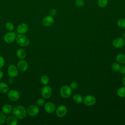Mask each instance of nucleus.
I'll return each instance as SVG.
<instances>
[{
  "label": "nucleus",
  "instance_id": "dca6fc26",
  "mask_svg": "<svg viewBox=\"0 0 125 125\" xmlns=\"http://www.w3.org/2000/svg\"><path fill=\"white\" fill-rule=\"evenodd\" d=\"M6 124L8 125H17L18 123L17 118L14 116H11L6 119Z\"/></svg>",
  "mask_w": 125,
  "mask_h": 125
},
{
  "label": "nucleus",
  "instance_id": "4c0bfd02",
  "mask_svg": "<svg viewBox=\"0 0 125 125\" xmlns=\"http://www.w3.org/2000/svg\"><path fill=\"white\" fill-rule=\"evenodd\" d=\"M122 38L125 40V32H124L123 34H122Z\"/></svg>",
  "mask_w": 125,
  "mask_h": 125
},
{
  "label": "nucleus",
  "instance_id": "4be33fe9",
  "mask_svg": "<svg viewBox=\"0 0 125 125\" xmlns=\"http://www.w3.org/2000/svg\"><path fill=\"white\" fill-rule=\"evenodd\" d=\"M118 96L121 98L125 97V86H123L119 88L117 92Z\"/></svg>",
  "mask_w": 125,
  "mask_h": 125
},
{
  "label": "nucleus",
  "instance_id": "c85d7f7f",
  "mask_svg": "<svg viewBox=\"0 0 125 125\" xmlns=\"http://www.w3.org/2000/svg\"><path fill=\"white\" fill-rule=\"evenodd\" d=\"M84 2L83 0H76L75 5L78 7H82L84 5Z\"/></svg>",
  "mask_w": 125,
  "mask_h": 125
},
{
  "label": "nucleus",
  "instance_id": "2f4dec72",
  "mask_svg": "<svg viewBox=\"0 0 125 125\" xmlns=\"http://www.w3.org/2000/svg\"><path fill=\"white\" fill-rule=\"evenodd\" d=\"M119 72L121 74H125V65H123L120 66Z\"/></svg>",
  "mask_w": 125,
  "mask_h": 125
},
{
  "label": "nucleus",
  "instance_id": "6e6552de",
  "mask_svg": "<svg viewBox=\"0 0 125 125\" xmlns=\"http://www.w3.org/2000/svg\"><path fill=\"white\" fill-rule=\"evenodd\" d=\"M125 43V40L123 38L118 37L113 41L112 44L116 48H121L124 46Z\"/></svg>",
  "mask_w": 125,
  "mask_h": 125
},
{
  "label": "nucleus",
  "instance_id": "ddd939ff",
  "mask_svg": "<svg viewBox=\"0 0 125 125\" xmlns=\"http://www.w3.org/2000/svg\"><path fill=\"white\" fill-rule=\"evenodd\" d=\"M54 22V19L53 16L49 15L45 17L42 20V24L44 26H50Z\"/></svg>",
  "mask_w": 125,
  "mask_h": 125
},
{
  "label": "nucleus",
  "instance_id": "6ab92c4d",
  "mask_svg": "<svg viewBox=\"0 0 125 125\" xmlns=\"http://www.w3.org/2000/svg\"><path fill=\"white\" fill-rule=\"evenodd\" d=\"M16 55L18 58L20 59H23L26 56V53L25 51L23 49H19L16 52Z\"/></svg>",
  "mask_w": 125,
  "mask_h": 125
},
{
  "label": "nucleus",
  "instance_id": "393cba45",
  "mask_svg": "<svg viewBox=\"0 0 125 125\" xmlns=\"http://www.w3.org/2000/svg\"><path fill=\"white\" fill-rule=\"evenodd\" d=\"M117 25L118 26L122 28H125V19L121 18L118 20L117 21Z\"/></svg>",
  "mask_w": 125,
  "mask_h": 125
},
{
  "label": "nucleus",
  "instance_id": "a878e982",
  "mask_svg": "<svg viewBox=\"0 0 125 125\" xmlns=\"http://www.w3.org/2000/svg\"><path fill=\"white\" fill-rule=\"evenodd\" d=\"M41 82L44 85L47 84L49 82V78L46 75H43L41 78Z\"/></svg>",
  "mask_w": 125,
  "mask_h": 125
},
{
  "label": "nucleus",
  "instance_id": "f03ea898",
  "mask_svg": "<svg viewBox=\"0 0 125 125\" xmlns=\"http://www.w3.org/2000/svg\"><path fill=\"white\" fill-rule=\"evenodd\" d=\"M17 43L21 46H27L29 44V40L27 37L23 34H19L16 37Z\"/></svg>",
  "mask_w": 125,
  "mask_h": 125
},
{
  "label": "nucleus",
  "instance_id": "72a5a7b5",
  "mask_svg": "<svg viewBox=\"0 0 125 125\" xmlns=\"http://www.w3.org/2000/svg\"><path fill=\"white\" fill-rule=\"evenodd\" d=\"M56 13H57L56 10L55 9H54V8H52V9H50V10L49 11L50 15H51L52 16H55L56 14Z\"/></svg>",
  "mask_w": 125,
  "mask_h": 125
},
{
  "label": "nucleus",
  "instance_id": "5701e85b",
  "mask_svg": "<svg viewBox=\"0 0 125 125\" xmlns=\"http://www.w3.org/2000/svg\"><path fill=\"white\" fill-rule=\"evenodd\" d=\"M97 3L99 7L104 8L107 5L108 0H98Z\"/></svg>",
  "mask_w": 125,
  "mask_h": 125
},
{
  "label": "nucleus",
  "instance_id": "2eb2a0df",
  "mask_svg": "<svg viewBox=\"0 0 125 125\" xmlns=\"http://www.w3.org/2000/svg\"><path fill=\"white\" fill-rule=\"evenodd\" d=\"M28 30V26L25 23H21L17 27V32L21 34H24L26 33Z\"/></svg>",
  "mask_w": 125,
  "mask_h": 125
},
{
  "label": "nucleus",
  "instance_id": "473e14b6",
  "mask_svg": "<svg viewBox=\"0 0 125 125\" xmlns=\"http://www.w3.org/2000/svg\"><path fill=\"white\" fill-rule=\"evenodd\" d=\"M4 64V58L0 56V68H2Z\"/></svg>",
  "mask_w": 125,
  "mask_h": 125
},
{
  "label": "nucleus",
  "instance_id": "423d86ee",
  "mask_svg": "<svg viewBox=\"0 0 125 125\" xmlns=\"http://www.w3.org/2000/svg\"><path fill=\"white\" fill-rule=\"evenodd\" d=\"M67 107L64 105H60L56 109V114L59 117H63L67 113Z\"/></svg>",
  "mask_w": 125,
  "mask_h": 125
},
{
  "label": "nucleus",
  "instance_id": "cd10ccee",
  "mask_svg": "<svg viewBox=\"0 0 125 125\" xmlns=\"http://www.w3.org/2000/svg\"><path fill=\"white\" fill-rule=\"evenodd\" d=\"M6 121V116L3 112H0V125H2Z\"/></svg>",
  "mask_w": 125,
  "mask_h": 125
},
{
  "label": "nucleus",
  "instance_id": "c9c22d12",
  "mask_svg": "<svg viewBox=\"0 0 125 125\" xmlns=\"http://www.w3.org/2000/svg\"><path fill=\"white\" fill-rule=\"evenodd\" d=\"M122 83L125 86V76L122 79Z\"/></svg>",
  "mask_w": 125,
  "mask_h": 125
},
{
  "label": "nucleus",
  "instance_id": "1a4fd4ad",
  "mask_svg": "<svg viewBox=\"0 0 125 125\" xmlns=\"http://www.w3.org/2000/svg\"><path fill=\"white\" fill-rule=\"evenodd\" d=\"M7 72L10 77L14 78L18 74V70L17 67L14 64L10 65L7 69Z\"/></svg>",
  "mask_w": 125,
  "mask_h": 125
},
{
  "label": "nucleus",
  "instance_id": "39448f33",
  "mask_svg": "<svg viewBox=\"0 0 125 125\" xmlns=\"http://www.w3.org/2000/svg\"><path fill=\"white\" fill-rule=\"evenodd\" d=\"M52 90L50 86L48 85L44 86L42 89L41 91L42 96L43 98L45 99H48L52 95Z\"/></svg>",
  "mask_w": 125,
  "mask_h": 125
},
{
  "label": "nucleus",
  "instance_id": "4468645a",
  "mask_svg": "<svg viewBox=\"0 0 125 125\" xmlns=\"http://www.w3.org/2000/svg\"><path fill=\"white\" fill-rule=\"evenodd\" d=\"M17 66L18 69L22 72L26 71L28 67V64L27 62L23 59L19 61V62H18Z\"/></svg>",
  "mask_w": 125,
  "mask_h": 125
},
{
  "label": "nucleus",
  "instance_id": "a211bd4d",
  "mask_svg": "<svg viewBox=\"0 0 125 125\" xmlns=\"http://www.w3.org/2000/svg\"><path fill=\"white\" fill-rule=\"evenodd\" d=\"M13 110L12 106L9 104H4L2 107V111L5 114H10Z\"/></svg>",
  "mask_w": 125,
  "mask_h": 125
},
{
  "label": "nucleus",
  "instance_id": "bb28decb",
  "mask_svg": "<svg viewBox=\"0 0 125 125\" xmlns=\"http://www.w3.org/2000/svg\"><path fill=\"white\" fill-rule=\"evenodd\" d=\"M5 28L7 30L12 31L14 29V25L11 22H7L5 24Z\"/></svg>",
  "mask_w": 125,
  "mask_h": 125
},
{
  "label": "nucleus",
  "instance_id": "e433bc0d",
  "mask_svg": "<svg viewBox=\"0 0 125 125\" xmlns=\"http://www.w3.org/2000/svg\"><path fill=\"white\" fill-rule=\"evenodd\" d=\"M3 75V72L1 70H0V79H1L2 78Z\"/></svg>",
  "mask_w": 125,
  "mask_h": 125
},
{
  "label": "nucleus",
  "instance_id": "0eeeda50",
  "mask_svg": "<svg viewBox=\"0 0 125 125\" xmlns=\"http://www.w3.org/2000/svg\"><path fill=\"white\" fill-rule=\"evenodd\" d=\"M7 96L8 98L12 101H17L20 96V93L16 89H11L8 92Z\"/></svg>",
  "mask_w": 125,
  "mask_h": 125
},
{
  "label": "nucleus",
  "instance_id": "7c9ffc66",
  "mask_svg": "<svg viewBox=\"0 0 125 125\" xmlns=\"http://www.w3.org/2000/svg\"><path fill=\"white\" fill-rule=\"evenodd\" d=\"M78 84L76 82H72L70 85V87L73 90H75V89H77L78 88Z\"/></svg>",
  "mask_w": 125,
  "mask_h": 125
},
{
  "label": "nucleus",
  "instance_id": "7ed1b4c3",
  "mask_svg": "<svg viewBox=\"0 0 125 125\" xmlns=\"http://www.w3.org/2000/svg\"><path fill=\"white\" fill-rule=\"evenodd\" d=\"M60 94L64 98H68L71 95L72 89L67 85L62 86L60 89Z\"/></svg>",
  "mask_w": 125,
  "mask_h": 125
},
{
  "label": "nucleus",
  "instance_id": "9b49d317",
  "mask_svg": "<svg viewBox=\"0 0 125 125\" xmlns=\"http://www.w3.org/2000/svg\"><path fill=\"white\" fill-rule=\"evenodd\" d=\"M16 39L15 34L11 31L7 33L4 36L3 39L5 42L7 43H11L13 42Z\"/></svg>",
  "mask_w": 125,
  "mask_h": 125
},
{
  "label": "nucleus",
  "instance_id": "412c9836",
  "mask_svg": "<svg viewBox=\"0 0 125 125\" xmlns=\"http://www.w3.org/2000/svg\"><path fill=\"white\" fill-rule=\"evenodd\" d=\"M73 101L77 104H80L83 101V98L81 95L79 94H76L73 97Z\"/></svg>",
  "mask_w": 125,
  "mask_h": 125
},
{
  "label": "nucleus",
  "instance_id": "f8f14e48",
  "mask_svg": "<svg viewBox=\"0 0 125 125\" xmlns=\"http://www.w3.org/2000/svg\"><path fill=\"white\" fill-rule=\"evenodd\" d=\"M39 108L38 106L33 104L30 105L27 109V113L30 116H35L38 114Z\"/></svg>",
  "mask_w": 125,
  "mask_h": 125
},
{
  "label": "nucleus",
  "instance_id": "c756f323",
  "mask_svg": "<svg viewBox=\"0 0 125 125\" xmlns=\"http://www.w3.org/2000/svg\"><path fill=\"white\" fill-rule=\"evenodd\" d=\"M37 104L40 106H43L45 104V101L42 98H39L37 100Z\"/></svg>",
  "mask_w": 125,
  "mask_h": 125
},
{
  "label": "nucleus",
  "instance_id": "9d476101",
  "mask_svg": "<svg viewBox=\"0 0 125 125\" xmlns=\"http://www.w3.org/2000/svg\"><path fill=\"white\" fill-rule=\"evenodd\" d=\"M44 108L47 113L51 114L56 110V106L53 103L51 102H48L46 103H45Z\"/></svg>",
  "mask_w": 125,
  "mask_h": 125
},
{
  "label": "nucleus",
  "instance_id": "aec40b11",
  "mask_svg": "<svg viewBox=\"0 0 125 125\" xmlns=\"http://www.w3.org/2000/svg\"><path fill=\"white\" fill-rule=\"evenodd\" d=\"M9 90L8 85L4 82H0V92L2 93H6Z\"/></svg>",
  "mask_w": 125,
  "mask_h": 125
},
{
  "label": "nucleus",
  "instance_id": "b1692460",
  "mask_svg": "<svg viewBox=\"0 0 125 125\" xmlns=\"http://www.w3.org/2000/svg\"><path fill=\"white\" fill-rule=\"evenodd\" d=\"M120 65L118 62H113L111 66V69L115 72H118L120 68Z\"/></svg>",
  "mask_w": 125,
  "mask_h": 125
},
{
  "label": "nucleus",
  "instance_id": "f257e3e1",
  "mask_svg": "<svg viewBox=\"0 0 125 125\" xmlns=\"http://www.w3.org/2000/svg\"><path fill=\"white\" fill-rule=\"evenodd\" d=\"M12 112L13 115L17 118L23 119L26 116L27 110L25 107L22 105H19L14 107L12 110Z\"/></svg>",
  "mask_w": 125,
  "mask_h": 125
},
{
  "label": "nucleus",
  "instance_id": "f3484780",
  "mask_svg": "<svg viewBox=\"0 0 125 125\" xmlns=\"http://www.w3.org/2000/svg\"><path fill=\"white\" fill-rule=\"evenodd\" d=\"M116 60L119 64H124L125 63V55L120 53L116 55Z\"/></svg>",
  "mask_w": 125,
  "mask_h": 125
},
{
  "label": "nucleus",
  "instance_id": "f704fd0d",
  "mask_svg": "<svg viewBox=\"0 0 125 125\" xmlns=\"http://www.w3.org/2000/svg\"><path fill=\"white\" fill-rule=\"evenodd\" d=\"M14 79H13V78H12V77H10V78L9 79V82L10 84H12L14 83Z\"/></svg>",
  "mask_w": 125,
  "mask_h": 125
},
{
  "label": "nucleus",
  "instance_id": "20e7f679",
  "mask_svg": "<svg viewBox=\"0 0 125 125\" xmlns=\"http://www.w3.org/2000/svg\"><path fill=\"white\" fill-rule=\"evenodd\" d=\"M83 103L86 106L93 105L96 102V98L91 95H88L84 97L83 99Z\"/></svg>",
  "mask_w": 125,
  "mask_h": 125
}]
</instances>
